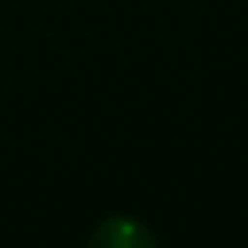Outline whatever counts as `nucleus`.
<instances>
[{
    "mask_svg": "<svg viewBox=\"0 0 248 248\" xmlns=\"http://www.w3.org/2000/svg\"><path fill=\"white\" fill-rule=\"evenodd\" d=\"M92 248H154L157 237L142 219L135 216H106L88 237Z\"/></svg>",
    "mask_w": 248,
    "mask_h": 248,
    "instance_id": "f257e3e1",
    "label": "nucleus"
}]
</instances>
